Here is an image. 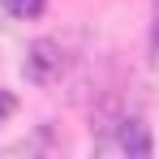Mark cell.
<instances>
[{"instance_id": "cell-1", "label": "cell", "mask_w": 159, "mask_h": 159, "mask_svg": "<svg viewBox=\"0 0 159 159\" xmlns=\"http://www.w3.org/2000/svg\"><path fill=\"white\" fill-rule=\"evenodd\" d=\"M65 65H69V56H65V48H60L56 39H34L26 48L22 73H26L34 86H56V82L65 78Z\"/></svg>"}, {"instance_id": "cell-2", "label": "cell", "mask_w": 159, "mask_h": 159, "mask_svg": "<svg viewBox=\"0 0 159 159\" xmlns=\"http://www.w3.org/2000/svg\"><path fill=\"white\" fill-rule=\"evenodd\" d=\"M112 125H116V151H125V155H133V159H146L155 151L151 129H146L142 116H116Z\"/></svg>"}, {"instance_id": "cell-3", "label": "cell", "mask_w": 159, "mask_h": 159, "mask_svg": "<svg viewBox=\"0 0 159 159\" xmlns=\"http://www.w3.org/2000/svg\"><path fill=\"white\" fill-rule=\"evenodd\" d=\"M0 4H4V13L17 17V22H34V17H43V9H48V0H0Z\"/></svg>"}, {"instance_id": "cell-4", "label": "cell", "mask_w": 159, "mask_h": 159, "mask_svg": "<svg viewBox=\"0 0 159 159\" xmlns=\"http://www.w3.org/2000/svg\"><path fill=\"white\" fill-rule=\"evenodd\" d=\"M13 112H17V99H13V90H4V86H0V120H9Z\"/></svg>"}, {"instance_id": "cell-5", "label": "cell", "mask_w": 159, "mask_h": 159, "mask_svg": "<svg viewBox=\"0 0 159 159\" xmlns=\"http://www.w3.org/2000/svg\"><path fill=\"white\" fill-rule=\"evenodd\" d=\"M151 52L159 56V0H155V13H151Z\"/></svg>"}]
</instances>
